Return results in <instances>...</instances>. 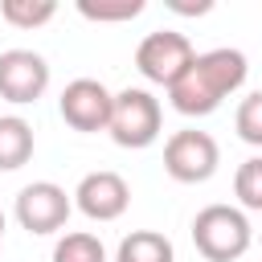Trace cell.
Returning <instances> with one entry per match:
<instances>
[{
  "instance_id": "15",
  "label": "cell",
  "mask_w": 262,
  "mask_h": 262,
  "mask_svg": "<svg viewBox=\"0 0 262 262\" xmlns=\"http://www.w3.org/2000/svg\"><path fill=\"white\" fill-rule=\"evenodd\" d=\"M233 196L242 201V209L262 213V156H250L233 172Z\"/></svg>"
},
{
  "instance_id": "18",
  "label": "cell",
  "mask_w": 262,
  "mask_h": 262,
  "mask_svg": "<svg viewBox=\"0 0 262 262\" xmlns=\"http://www.w3.org/2000/svg\"><path fill=\"white\" fill-rule=\"evenodd\" d=\"M0 233H4V213H0Z\"/></svg>"
},
{
  "instance_id": "12",
  "label": "cell",
  "mask_w": 262,
  "mask_h": 262,
  "mask_svg": "<svg viewBox=\"0 0 262 262\" xmlns=\"http://www.w3.org/2000/svg\"><path fill=\"white\" fill-rule=\"evenodd\" d=\"M0 16L12 29H41V25H49L57 16V4L53 0H4Z\"/></svg>"
},
{
  "instance_id": "6",
  "label": "cell",
  "mask_w": 262,
  "mask_h": 262,
  "mask_svg": "<svg viewBox=\"0 0 262 262\" xmlns=\"http://www.w3.org/2000/svg\"><path fill=\"white\" fill-rule=\"evenodd\" d=\"M70 209H74L70 192L53 180H33L16 192V221H20V229H29L37 237L57 233L70 221Z\"/></svg>"
},
{
  "instance_id": "7",
  "label": "cell",
  "mask_w": 262,
  "mask_h": 262,
  "mask_svg": "<svg viewBox=\"0 0 262 262\" xmlns=\"http://www.w3.org/2000/svg\"><path fill=\"white\" fill-rule=\"evenodd\" d=\"M49 90V61L33 49L0 53V98L12 106H29Z\"/></svg>"
},
{
  "instance_id": "13",
  "label": "cell",
  "mask_w": 262,
  "mask_h": 262,
  "mask_svg": "<svg viewBox=\"0 0 262 262\" xmlns=\"http://www.w3.org/2000/svg\"><path fill=\"white\" fill-rule=\"evenodd\" d=\"M53 262H106V246H102L94 233L78 229V233L57 237V246H53Z\"/></svg>"
},
{
  "instance_id": "5",
  "label": "cell",
  "mask_w": 262,
  "mask_h": 262,
  "mask_svg": "<svg viewBox=\"0 0 262 262\" xmlns=\"http://www.w3.org/2000/svg\"><path fill=\"white\" fill-rule=\"evenodd\" d=\"M221 164V147L209 131H172L164 143V172L180 184H205Z\"/></svg>"
},
{
  "instance_id": "8",
  "label": "cell",
  "mask_w": 262,
  "mask_h": 262,
  "mask_svg": "<svg viewBox=\"0 0 262 262\" xmlns=\"http://www.w3.org/2000/svg\"><path fill=\"white\" fill-rule=\"evenodd\" d=\"M111 102H115V94L98 82V78H74L66 90H61V98H57V111H61V119L74 127V131H106V123H111Z\"/></svg>"
},
{
  "instance_id": "11",
  "label": "cell",
  "mask_w": 262,
  "mask_h": 262,
  "mask_svg": "<svg viewBox=\"0 0 262 262\" xmlns=\"http://www.w3.org/2000/svg\"><path fill=\"white\" fill-rule=\"evenodd\" d=\"M115 262H176V250L164 233L156 229H135L119 242L115 250Z\"/></svg>"
},
{
  "instance_id": "16",
  "label": "cell",
  "mask_w": 262,
  "mask_h": 262,
  "mask_svg": "<svg viewBox=\"0 0 262 262\" xmlns=\"http://www.w3.org/2000/svg\"><path fill=\"white\" fill-rule=\"evenodd\" d=\"M233 127H237V139H246L250 147H262V90H254L237 102Z\"/></svg>"
},
{
  "instance_id": "14",
  "label": "cell",
  "mask_w": 262,
  "mask_h": 262,
  "mask_svg": "<svg viewBox=\"0 0 262 262\" xmlns=\"http://www.w3.org/2000/svg\"><path fill=\"white\" fill-rule=\"evenodd\" d=\"M147 4L143 0H78V12L86 20H98V25H115V20H135Z\"/></svg>"
},
{
  "instance_id": "4",
  "label": "cell",
  "mask_w": 262,
  "mask_h": 262,
  "mask_svg": "<svg viewBox=\"0 0 262 262\" xmlns=\"http://www.w3.org/2000/svg\"><path fill=\"white\" fill-rule=\"evenodd\" d=\"M192 57H196L192 41H188L184 33H176V29H156V33H147V37L135 45V70H139L147 82L164 86V90L192 66Z\"/></svg>"
},
{
  "instance_id": "9",
  "label": "cell",
  "mask_w": 262,
  "mask_h": 262,
  "mask_svg": "<svg viewBox=\"0 0 262 262\" xmlns=\"http://www.w3.org/2000/svg\"><path fill=\"white\" fill-rule=\"evenodd\" d=\"M74 205L90 217V221H119L131 205V188L119 172H86L74 188Z\"/></svg>"
},
{
  "instance_id": "10",
  "label": "cell",
  "mask_w": 262,
  "mask_h": 262,
  "mask_svg": "<svg viewBox=\"0 0 262 262\" xmlns=\"http://www.w3.org/2000/svg\"><path fill=\"white\" fill-rule=\"evenodd\" d=\"M33 160V127L20 115H0V172H16Z\"/></svg>"
},
{
  "instance_id": "17",
  "label": "cell",
  "mask_w": 262,
  "mask_h": 262,
  "mask_svg": "<svg viewBox=\"0 0 262 262\" xmlns=\"http://www.w3.org/2000/svg\"><path fill=\"white\" fill-rule=\"evenodd\" d=\"M172 8L184 12V16H201V12H209L213 4H209V0H196V4H180V0H172Z\"/></svg>"
},
{
  "instance_id": "3",
  "label": "cell",
  "mask_w": 262,
  "mask_h": 262,
  "mask_svg": "<svg viewBox=\"0 0 262 262\" xmlns=\"http://www.w3.org/2000/svg\"><path fill=\"white\" fill-rule=\"evenodd\" d=\"M160 127H164V111H160V98H156L151 90L127 86V90L115 94L106 131H111V139H115L119 147H131V151L151 147V143L160 139Z\"/></svg>"
},
{
  "instance_id": "2",
  "label": "cell",
  "mask_w": 262,
  "mask_h": 262,
  "mask_svg": "<svg viewBox=\"0 0 262 262\" xmlns=\"http://www.w3.org/2000/svg\"><path fill=\"white\" fill-rule=\"evenodd\" d=\"M254 242V229L233 205H205L192 217V246L209 262H237Z\"/></svg>"
},
{
  "instance_id": "1",
  "label": "cell",
  "mask_w": 262,
  "mask_h": 262,
  "mask_svg": "<svg viewBox=\"0 0 262 262\" xmlns=\"http://www.w3.org/2000/svg\"><path fill=\"white\" fill-rule=\"evenodd\" d=\"M250 66H246V53L242 49H205L192 57V66L168 86V102L188 115V119H201V115H213L233 90H242Z\"/></svg>"
}]
</instances>
